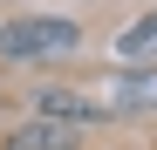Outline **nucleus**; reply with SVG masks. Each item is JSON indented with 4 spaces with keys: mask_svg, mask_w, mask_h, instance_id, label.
Returning <instances> with one entry per match:
<instances>
[{
    "mask_svg": "<svg viewBox=\"0 0 157 150\" xmlns=\"http://www.w3.org/2000/svg\"><path fill=\"white\" fill-rule=\"evenodd\" d=\"M116 55H123V62H144V55H157V14H144L137 28H123V34H116Z\"/></svg>",
    "mask_w": 157,
    "mask_h": 150,
    "instance_id": "3",
    "label": "nucleus"
},
{
    "mask_svg": "<svg viewBox=\"0 0 157 150\" xmlns=\"http://www.w3.org/2000/svg\"><path fill=\"white\" fill-rule=\"evenodd\" d=\"M75 143H82V123L75 116H48V109L7 137V150H75Z\"/></svg>",
    "mask_w": 157,
    "mask_h": 150,
    "instance_id": "2",
    "label": "nucleus"
},
{
    "mask_svg": "<svg viewBox=\"0 0 157 150\" xmlns=\"http://www.w3.org/2000/svg\"><path fill=\"white\" fill-rule=\"evenodd\" d=\"M144 103H157V75H123L116 109H144Z\"/></svg>",
    "mask_w": 157,
    "mask_h": 150,
    "instance_id": "4",
    "label": "nucleus"
},
{
    "mask_svg": "<svg viewBox=\"0 0 157 150\" xmlns=\"http://www.w3.org/2000/svg\"><path fill=\"white\" fill-rule=\"evenodd\" d=\"M0 41H7L14 55H68V48L82 41V28H75V21H62V14H41V21H14Z\"/></svg>",
    "mask_w": 157,
    "mask_h": 150,
    "instance_id": "1",
    "label": "nucleus"
}]
</instances>
